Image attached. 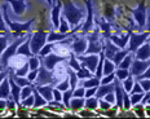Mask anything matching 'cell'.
<instances>
[{
  "label": "cell",
  "mask_w": 150,
  "mask_h": 119,
  "mask_svg": "<svg viewBox=\"0 0 150 119\" xmlns=\"http://www.w3.org/2000/svg\"><path fill=\"white\" fill-rule=\"evenodd\" d=\"M1 11H3V16H4V21H5V23H7V26L11 29V33H12L13 39L25 36V35H27V34H30L31 26H33V23L35 22V18H31V20H29L27 22H17V21H12L11 17H9L8 4L3 5Z\"/></svg>",
  "instance_id": "6da1fadb"
},
{
  "label": "cell",
  "mask_w": 150,
  "mask_h": 119,
  "mask_svg": "<svg viewBox=\"0 0 150 119\" xmlns=\"http://www.w3.org/2000/svg\"><path fill=\"white\" fill-rule=\"evenodd\" d=\"M87 14V8H78L71 0H66L62 5V16L67 20L70 27H76L78 25L82 23L83 18Z\"/></svg>",
  "instance_id": "7a4b0ae2"
},
{
  "label": "cell",
  "mask_w": 150,
  "mask_h": 119,
  "mask_svg": "<svg viewBox=\"0 0 150 119\" xmlns=\"http://www.w3.org/2000/svg\"><path fill=\"white\" fill-rule=\"evenodd\" d=\"M100 36H101L100 30H92L88 33V35H86L87 42H88L86 55H100V52L104 49V44L100 40Z\"/></svg>",
  "instance_id": "3957f363"
},
{
  "label": "cell",
  "mask_w": 150,
  "mask_h": 119,
  "mask_svg": "<svg viewBox=\"0 0 150 119\" xmlns=\"http://www.w3.org/2000/svg\"><path fill=\"white\" fill-rule=\"evenodd\" d=\"M29 35L30 34H27V35H25V36H21V38H16L13 42H12V44H9L7 47V49L3 52L1 57H0V64L5 69L9 66V59L13 57V56L17 55V49H18V47H20V44H22L25 40L29 38Z\"/></svg>",
  "instance_id": "277c9868"
},
{
  "label": "cell",
  "mask_w": 150,
  "mask_h": 119,
  "mask_svg": "<svg viewBox=\"0 0 150 119\" xmlns=\"http://www.w3.org/2000/svg\"><path fill=\"white\" fill-rule=\"evenodd\" d=\"M58 83V78L54 76V70H48L43 65H40L39 67V74L36 76L35 80V87L36 86H45V84H54Z\"/></svg>",
  "instance_id": "5b68a950"
},
{
  "label": "cell",
  "mask_w": 150,
  "mask_h": 119,
  "mask_svg": "<svg viewBox=\"0 0 150 119\" xmlns=\"http://www.w3.org/2000/svg\"><path fill=\"white\" fill-rule=\"evenodd\" d=\"M145 1L146 0H141L135 9H128L132 13L133 18H135V21L137 23V27L140 30H144L146 27V20H148V13H146L148 11H146Z\"/></svg>",
  "instance_id": "8992f818"
},
{
  "label": "cell",
  "mask_w": 150,
  "mask_h": 119,
  "mask_svg": "<svg viewBox=\"0 0 150 119\" xmlns=\"http://www.w3.org/2000/svg\"><path fill=\"white\" fill-rule=\"evenodd\" d=\"M47 38H48V33L45 31H36L30 36V48L34 55H39L40 49L44 47L47 43Z\"/></svg>",
  "instance_id": "52a82bcc"
},
{
  "label": "cell",
  "mask_w": 150,
  "mask_h": 119,
  "mask_svg": "<svg viewBox=\"0 0 150 119\" xmlns=\"http://www.w3.org/2000/svg\"><path fill=\"white\" fill-rule=\"evenodd\" d=\"M150 35V31H142V33H129V42H128V49L129 52H136V49L140 45H142L144 43L148 40V38Z\"/></svg>",
  "instance_id": "ba28073f"
},
{
  "label": "cell",
  "mask_w": 150,
  "mask_h": 119,
  "mask_svg": "<svg viewBox=\"0 0 150 119\" xmlns=\"http://www.w3.org/2000/svg\"><path fill=\"white\" fill-rule=\"evenodd\" d=\"M40 62H42L43 66L47 67L48 70H54V67L57 66V65L62 64V62H67V57L66 56H60V55H57V53L52 52V53H49V55H47L45 57L40 58Z\"/></svg>",
  "instance_id": "9c48e42d"
},
{
  "label": "cell",
  "mask_w": 150,
  "mask_h": 119,
  "mask_svg": "<svg viewBox=\"0 0 150 119\" xmlns=\"http://www.w3.org/2000/svg\"><path fill=\"white\" fill-rule=\"evenodd\" d=\"M86 3V8H87V18L83 22L82 26V31L80 34L82 35H86V34L91 33L93 30V26H95V18H93V4L91 0H84Z\"/></svg>",
  "instance_id": "30bf717a"
},
{
  "label": "cell",
  "mask_w": 150,
  "mask_h": 119,
  "mask_svg": "<svg viewBox=\"0 0 150 119\" xmlns=\"http://www.w3.org/2000/svg\"><path fill=\"white\" fill-rule=\"evenodd\" d=\"M76 56V55H75ZM76 58L79 59L82 67H87L91 73L95 74L96 73V67H97L100 55H89V56H83V55H78Z\"/></svg>",
  "instance_id": "8fae6325"
},
{
  "label": "cell",
  "mask_w": 150,
  "mask_h": 119,
  "mask_svg": "<svg viewBox=\"0 0 150 119\" xmlns=\"http://www.w3.org/2000/svg\"><path fill=\"white\" fill-rule=\"evenodd\" d=\"M87 47H88V42H87L86 35H82L79 33L78 36L73 35V43H71V51L75 55H83L87 51Z\"/></svg>",
  "instance_id": "7c38bea8"
},
{
  "label": "cell",
  "mask_w": 150,
  "mask_h": 119,
  "mask_svg": "<svg viewBox=\"0 0 150 119\" xmlns=\"http://www.w3.org/2000/svg\"><path fill=\"white\" fill-rule=\"evenodd\" d=\"M149 66H150V59H137L133 57L132 65L129 67V74L133 78H136L139 75H141Z\"/></svg>",
  "instance_id": "4fadbf2b"
},
{
  "label": "cell",
  "mask_w": 150,
  "mask_h": 119,
  "mask_svg": "<svg viewBox=\"0 0 150 119\" xmlns=\"http://www.w3.org/2000/svg\"><path fill=\"white\" fill-rule=\"evenodd\" d=\"M62 5L64 3L61 0H57L56 5L52 7V11H51V20H52V23H53V29L54 30H58L60 27V20H61V9H62Z\"/></svg>",
  "instance_id": "5bb4252c"
},
{
  "label": "cell",
  "mask_w": 150,
  "mask_h": 119,
  "mask_svg": "<svg viewBox=\"0 0 150 119\" xmlns=\"http://www.w3.org/2000/svg\"><path fill=\"white\" fill-rule=\"evenodd\" d=\"M3 1L9 3L13 12L17 16H22L25 13V11H26V8L29 7V3L26 0H3Z\"/></svg>",
  "instance_id": "9a60e30c"
},
{
  "label": "cell",
  "mask_w": 150,
  "mask_h": 119,
  "mask_svg": "<svg viewBox=\"0 0 150 119\" xmlns=\"http://www.w3.org/2000/svg\"><path fill=\"white\" fill-rule=\"evenodd\" d=\"M129 33H131V30L128 29L127 34H123V35H115V34H111L109 39H110L117 47H119V49H124L127 47L128 42H129Z\"/></svg>",
  "instance_id": "2e32d148"
},
{
  "label": "cell",
  "mask_w": 150,
  "mask_h": 119,
  "mask_svg": "<svg viewBox=\"0 0 150 119\" xmlns=\"http://www.w3.org/2000/svg\"><path fill=\"white\" fill-rule=\"evenodd\" d=\"M8 78H9V84H11V98H13L17 105H21V91H22V87L18 86L9 74Z\"/></svg>",
  "instance_id": "e0dca14e"
},
{
  "label": "cell",
  "mask_w": 150,
  "mask_h": 119,
  "mask_svg": "<svg viewBox=\"0 0 150 119\" xmlns=\"http://www.w3.org/2000/svg\"><path fill=\"white\" fill-rule=\"evenodd\" d=\"M135 58L137 59H150V42H145L140 45L135 52Z\"/></svg>",
  "instance_id": "ac0fdd59"
},
{
  "label": "cell",
  "mask_w": 150,
  "mask_h": 119,
  "mask_svg": "<svg viewBox=\"0 0 150 119\" xmlns=\"http://www.w3.org/2000/svg\"><path fill=\"white\" fill-rule=\"evenodd\" d=\"M96 22L98 23V27L101 29V34L104 36V39H109L111 35V23L108 22V20L105 17L100 18V20L96 18Z\"/></svg>",
  "instance_id": "d6986e66"
},
{
  "label": "cell",
  "mask_w": 150,
  "mask_h": 119,
  "mask_svg": "<svg viewBox=\"0 0 150 119\" xmlns=\"http://www.w3.org/2000/svg\"><path fill=\"white\" fill-rule=\"evenodd\" d=\"M73 34H71V31L70 33H60V31H57V30H51L48 33V38H47V42H51V43H57V42H61V40H64V39H66V38L69 36H71Z\"/></svg>",
  "instance_id": "ffe728a7"
},
{
  "label": "cell",
  "mask_w": 150,
  "mask_h": 119,
  "mask_svg": "<svg viewBox=\"0 0 150 119\" xmlns=\"http://www.w3.org/2000/svg\"><path fill=\"white\" fill-rule=\"evenodd\" d=\"M104 53H105V57L109 59H112L114 55L119 51V47H117L114 43L111 42L110 39H105V44H104Z\"/></svg>",
  "instance_id": "44dd1931"
},
{
  "label": "cell",
  "mask_w": 150,
  "mask_h": 119,
  "mask_svg": "<svg viewBox=\"0 0 150 119\" xmlns=\"http://www.w3.org/2000/svg\"><path fill=\"white\" fill-rule=\"evenodd\" d=\"M35 88L38 89V92L40 93L47 101H52L53 100V88L54 87L52 86V84H45V86H36Z\"/></svg>",
  "instance_id": "7402d4cb"
},
{
  "label": "cell",
  "mask_w": 150,
  "mask_h": 119,
  "mask_svg": "<svg viewBox=\"0 0 150 119\" xmlns=\"http://www.w3.org/2000/svg\"><path fill=\"white\" fill-rule=\"evenodd\" d=\"M30 36H31V34L29 35V38H27V39L22 43V44H20V47H18V49H17V55H22V56H25V57H27V58L35 56L33 52H31V48H30Z\"/></svg>",
  "instance_id": "603a6c76"
},
{
  "label": "cell",
  "mask_w": 150,
  "mask_h": 119,
  "mask_svg": "<svg viewBox=\"0 0 150 119\" xmlns=\"http://www.w3.org/2000/svg\"><path fill=\"white\" fill-rule=\"evenodd\" d=\"M110 92H114V82L109 83V84H100L97 87L96 97H97V98H104V97Z\"/></svg>",
  "instance_id": "cb8c5ba5"
},
{
  "label": "cell",
  "mask_w": 150,
  "mask_h": 119,
  "mask_svg": "<svg viewBox=\"0 0 150 119\" xmlns=\"http://www.w3.org/2000/svg\"><path fill=\"white\" fill-rule=\"evenodd\" d=\"M0 98H4V100L11 98V84H9L8 76L0 83Z\"/></svg>",
  "instance_id": "d4e9b609"
},
{
  "label": "cell",
  "mask_w": 150,
  "mask_h": 119,
  "mask_svg": "<svg viewBox=\"0 0 150 119\" xmlns=\"http://www.w3.org/2000/svg\"><path fill=\"white\" fill-rule=\"evenodd\" d=\"M84 104H86V97H73L70 101V109H73L74 111H78L84 108Z\"/></svg>",
  "instance_id": "484cf974"
},
{
  "label": "cell",
  "mask_w": 150,
  "mask_h": 119,
  "mask_svg": "<svg viewBox=\"0 0 150 119\" xmlns=\"http://www.w3.org/2000/svg\"><path fill=\"white\" fill-rule=\"evenodd\" d=\"M34 108H40V106H45V105H48V101L43 97L42 95H40L39 92H38V89L36 88H34Z\"/></svg>",
  "instance_id": "4316f807"
},
{
  "label": "cell",
  "mask_w": 150,
  "mask_h": 119,
  "mask_svg": "<svg viewBox=\"0 0 150 119\" xmlns=\"http://www.w3.org/2000/svg\"><path fill=\"white\" fill-rule=\"evenodd\" d=\"M67 66L71 67L73 70L75 71H79L80 69H82V65H80L79 59L76 58V56H75V53L71 52L70 56H69V59H67Z\"/></svg>",
  "instance_id": "83f0119b"
},
{
  "label": "cell",
  "mask_w": 150,
  "mask_h": 119,
  "mask_svg": "<svg viewBox=\"0 0 150 119\" xmlns=\"http://www.w3.org/2000/svg\"><path fill=\"white\" fill-rule=\"evenodd\" d=\"M128 53H129V49H128V48L119 49V51H118V52L114 55V57H112L111 61L114 62V64H115V66L118 67V65L120 64V62H122V59H123L124 57H126V56L128 55Z\"/></svg>",
  "instance_id": "f1b7e54d"
},
{
  "label": "cell",
  "mask_w": 150,
  "mask_h": 119,
  "mask_svg": "<svg viewBox=\"0 0 150 119\" xmlns=\"http://www.w3.org/2000/svg\"><path fill=\"white\" fill-rule=\"evenodd\" d=\"M13 39V36H12V33H8V34H4V35H1L0 34V57H1V55H3V52L7 49V47L9 45L8 44V42H9V39Z\"/></svg>",
  "instance_id": "f546056e"
},
{
  "label": "cell",
  "mask_w": 150,
  "mask_h": 119,
  "mask_svg": "<svg viewBox=\"0 0 150 119\" xmlns=\"http://www.w3.org/2000/svg\"><path fill=\"white\" fill-rule=\"evenodd\" d=\"M115 69H117V66H115V64L111 61V59L106 58L104 59V69H102V74L104 75H109L111 73H114Z\"/></svg>",
  "instance_id": "4dcf8cb0"
},
{
  "label": "cell",
  "mask_w": 150,
  "mask_h": 119,
  "mask_svg": "<svg viewBox=\"0 0 150 119\" xmlns=\"http://www.w3.org/2000/svg\"><path fill=\"white\" fill-rule=\"evenodd\" d=\"M133 57H135V53L129 52L126 57L122 59V62L118 65V67H119V69H128V70H129L131 65H132V61H133Z\"/></svg>",
  "instance_id": "1f68e13d"
},
{
  "label": "cell",
  "mask_w": 150,
  "mask_h": 119,
  "mask_svg": "<svg viewBox=\"0 0 150 119\" xmlns=\"http://www.w3.org/2000/svg\"><path fill=\"white\" fill-rule=\"evenodd\" d=\"M67 75H69V82H70V87H71V88H76L78 82H79V78H78V75H76V71L67 66Z\"/></svg>",
  "instance_id": "d6a6232c"
},
{
  "label": "cell",
  "mask_w": 150,
  "mask_h": 119,
  "mask_svg": "<svg viewBox=\"0 0 150 119\" xmlns=\"http://www.w3.org/2000/svg\"><path fill=\"white\" fill-rule=\"evenodd\" d=\"M84 108H87L88 110H96V109L98 108V98L96 96H92V97H88V98H86Z\"/></svg>",
  "instance_id": "836d02e7"
},
{
  "label": "cell",
  "mask_w": 150,
  "mask_h": 119,
  "mask_svg": "<svg viewBox=\"0 0 150 119\" xmlns=\"http://www.w3.org/2000/svg\"><path fill=\"white\" fill-rule=\"evenodd\" d=\"M100 84H101V80L96 76H92V78H88V79H84L83 87L84 88H92V87H98Z\"/></svg>",
  "instance_id": "e575fe53"
},
{
  "label": "cell",
  "mask_w": 150,
  "mask_h": 119,
  "mask_svg": "<svg viewBox=\"0 0 150 119\" xmlns=\"http://www.w3.org/2000/svg\"><path fill=\"white\" fill-rule=\"evenodd\" d=\"M133 84H135V78L132 76V75H128V76L126 78V79L122 82V86H123V89L126 91V92L129 93L131 92V89H132V87H133Z\"/></svg>",
  "instance_id": "d590c367"
},
{
  "label": "cell",
  "mask_w": 150,
  "mask_h": 119,
  "mask_svg": "<svg viewBox=\"0 0 150 119\" xmlns=\"http://www.w3.org/2000/svg\"><path fill=\"white\" fill-rule=\"evenodd\" d=\"M73 91L74 88H69L67 91L62 92V102H64L65 108H70V101L73 98Z\"/></svg>",
  "instance_id": "8d00e7d4"
},
{
  "label": "cell",
  "mask_w": 150,
  "mask_h": 119,
  "mask_svg": "<svg viewBox=\"0 0 150 119\" xmlns=\"http://www.w3.org/2000/svg\"><path fill=\"white\" fill-rule=\"evenodd\" d=\"M53 47H54V44L53 43H51V42H47L45 44H44V47H43L42 49H40V52H39V57L40 58H43V57H45L47 55H49V53H52L53 52Z\"/></svg>",
  "instance_id": "74e56055"
},
{
  "label": "cell",
  "mask_w": 150,
  "mask_h": 119,
  "mask_svg": "<svg viewBox=\"0 0 150 119\" xmlns=\"http://www.w3.org/2000/svg\"><path fill=\"white\" fill-rule=\"evenodd\" d=\"M27 61H29V65H30V70H36V69H39L40 65H42V62H40V57L38 55L30 57Z\"/></svg>",
  "instance_id": "f35d334b"
},
{
  "label": "cell",
  "mask_w": 150,
  "mask_h": 119,
  "mask_svg": "<svg viewBox=\"0 0 150 119\" xmlns=\"http://www.w3.org/2000/svg\"><path fill=\"white\" fill-rule=\"evenodd\" d=\"M29 71H30V65H29V61H27V62H25L21 67H18L17 70L14 71V74L18 75V76H26V75L29 74Z\"/></svg>",
  "instance_id": "ab89813d"
},
{
  "label": "cell",
  "mask_w": 150,
  "mask_h": 119,
  "mask_svg": "<svg viewBox=\"0 0 150 119\" xmlns=\"http://www.w3.org/2000/svg\"><path fill=\"white\" fill-rule=\"evenodd\" d=\"M34 88H35V86L33 84H30V86H26V87H22V91H21V101L25 100L26 97H29L30 95H33L34 92Z\"/></svg>",
  "instance_id": "60d3db41"
},
{
  "label": "cell",
  "mask_w": 150,
  "mask_h": 119,
  "mask_svg": "<svg viewBox=\"0 0 150 119\" xmlns=\"http://www.w3.org/2000/svg\"><path fill=\"white\" fill-rule=\"evenodd\" d=\"M76 75H78L79 79H88V78H92L95 74L91 73L87 67H82L79 71H76Z\"/></svg>",
  "instance_id": "b9f144b4"
},
{
  "label": "cell",
  "mask_w": 150,
  "mask_h": 119,
  "mask_svg": "<svg viewBox=\"0 0 150 119\" xmlns=\"http://www.w3.org/2000/svg\"><path fill=\"white\" fill-rule=\"evenodd\" d=\"M57 31H60V33H70V25H69L67 20L64 16H62L60 20V27H58Z\"/></svg>",
  "instance_id": "7bdbcfd3"
},
{
  "label": "cell",
  "mask_w": 150,
  "mask_h": 119,
  "mask_svg": "<svg viewBox=\"0 0 150 119\" xmlns=\"http://www.w3.org/2000/svg\"><path fill=\"white\" fill-rule=\"evenodd\" d=\"M129 75V70L128 69H119V67H117V73H115V76L118 78V79L120 80V82H123L124 79Z\"/></svg>",
  "instance_id": "ee69618b"
},
{
  "label": "cell",
  "mask_w": 150,
  "mask_h": 119,
  "mask_svg": "<svg viewBox=\"0 0 150 119\" xmlns=\"http://www.w3.org/2000/svg\"><path fill=\"white\" fill-rule=\"evenodd\" d=\"M1 12L3 11H1V8H0V34L4 35V34H8V33H11V31L8 30V26H7V23H5L4 16H3Z\"/></svg>",
  "instance_id": "f6af8a7d"
},
{
  "label": "cell",
  "mask_w": 150,
  "mask_h": 119,
  "mask_svg": "<svg viewBox=\"0 0 150 119\" xmlns=\"http://www.w3.org/2000/svg\"><path fill=\"white\" fill-rule=\"evenodd\" d=\"M144 93L145 92H142V93H133V95H129V98H131V105H136V104H140L141 102V100H142V97H144Z\"/></svg>",
  "instance_id": "bcb514c9"
},
{
  "label": "cell",
  "mask_w": 150,
  "mask_h": 119,
  "mask_svg": "<svg viewBox=\"0 0 150 119\" xmlns=\"http://www.w3.org/2000/svg\"><path fill=\"white\" fill-rule=\"evenodd\" d=\"M56 88H58L60 91H62V92H65V91H67L69 88H71L70 87V82H69L67 78H65V79H62L60 83L57 84V87Z\"/></svg>",
  "instance_id": "7dc6e473"
},
{
  "label": "cell",
  "mask_w": 150,
  "mask_h": 119,
  "mask_svg": "<svg viewBox=\"0 0 150 119\" xmlns=\"http://www.w3.org/2000/svg\"><path fill=\"white\" fill-rule=\"evenodd\" d=\"M123 108L126 109V110H129V109L132 108V105H131L129 93L126 92V91H124V95H123Z\"/></svg>",
  "instance_id": "c3c4849f"
},
{
  "label": "cell",
  "mask_w": 150,
  "mask_h": 119,
  "mask_svg": "<svg viewBox=\"0 0 150 119\" xmlns=\"http://www.w3.org/2000/svg\"><path fill=\"white\" fill-rule=\"evenodd\" d=\"M86 96V88L83 86H79L73 91V97H84Z\"/></svg>",
  "instance_id": "681fc988"
},
{
  "label": "cell",
  "mask_w": 150,
  "mask_h": 119,
  "mask_svg": "<svg viewBox=\"0 0 150 119\" xmlns=\"http://www.w3.org/2000/svg\"><path fill=\"white\" fill-rule=\"evenodd\" d=\"M115 79V73H111L109 75H104L101 78V84H109V83H112Z\"/></svg>",
  "instance_id": "f907efd6"
},
{
  "label": "cell",
  "mask_w": 150,
  "mask_h": 119,
  "mask_svg": "<svg viewBox=\"0 0 150 119\" xmlns=\"http://www.w3.org/2000/svg\"><path fill=\"white\" fill-rule=\"evenodd\" d=\"M21 105L26 106V108H31V106H34V93L33 95H30L29 97H26L25 100H22V101H21Z\"/></svg>",
  "instance_id": "816d5d0a"
},
{
  "label": "cell",
  "mask_w": 150,
  "mask_h": 119,
  "mask_svg": "<svg viewBox=\"0 0 150 119\" xmlns=\"http://www.w3.org/2000/svg\"><path fill=\"white\" fill-rule=\"evenodd\" d=\"M98 108H101L102 110L108 111V110H110L111 109V104L110 102H108V101H105L104 98H98Z\"/></svg>",
  "instance_id": "f5cc1de1"
},
{
  "label": "cell",
  "mask_w": 150,
  "mask_h": 119,
  "mask_svg": "<svg viewBox=\"0 0 150 119\" xmlns=\"http://www.w3.org/2000/svg\"><path fill=\"white\" fill-rule=\"evenodd\" d=\"M140 84H141L144 92H148V91H150V79H146V78H144V79H140L137 80Z\"/></svg>",
  "instance_id": "db71d44e"
},
{
  "label": "cell",
  "mask_w": 150,
  "mask_h": 119,
  "mask_svg": "<svg viewBox=\"0 0 150 119\" xmlns=\"http://www.w3.org/2000/svg\"><path fill=\"white\" fill-rule=\"evenodd\" d=\"M142 92H144V89H142L141 84L137 82V80H135V84H133V87H132V89H131L129 95H133V93H142Z\"/></svg>",
  "instance_id": "11a10c76"
},
{
  "label": "cell",
  "mask_w": 150,
  "mask_h": 119,
  "mask_svg": "<svg viewBox=\"0 0 150 119\" xmlns=\"http://www.w3.org/2000/svg\"><path fill=\"white\" fill-rule=\"evenodd\" d=\"M38 74H39V69H36V70H30V71H29V74H27L26 76H27V79H29L31 83H34V82L36 80Z\"/></svg>",
  "instance_id": "9f6ffc18"
},
{
  "label": "cell",
  "mask_w": 150,
  "mask_h": 119,
  "mask_svg": "<svg viewBox=\"0 0 150 119\" xmlns=\"http://www.w3.org/2000/svg\"><path fill=\"white\" fill-rule=\"evenodd\" d=\"M53 100L62 102V91H60L58 88H53Z\"/></svg>",
  "instance_id": "6f0895ef"
},
{
  "label": "cell",
  "mask_w": 150,
  "mask_h": 119,
  "mask_svg": "<svg viewBox=\"0 0 150 119\" xmlns=\"http://www.w3.org/2000/svg\"><path fill=\"white\" fill-rule=\"evenodd\" d=\"M104 100L105 101H108V102H110V104H115L117 102V98H115V95H114V92H110V93H108L105 97H104Z\"/></svg>",
  "instance_id": "680465c9"
},
{
  "label": "cell",
  "mask_w": 150,
  "mask_h": 119,
  "mask_svg": "<svg viewBox=\"0 0 150 119\" xmlns=\"http://www.w3.org/2000/svg\"><path fill=\"white\" fill-rule=\"evenodd\" d=\"M96 92H97V87H92V88H86V98L92 96H96Z\"/></svg>",
  "instance_id": "91938a15"
},
{
  "label": "cell",
  "mask_w": 150,
  "mask_h": 119,
  "mask_svg": "<svg viewBox=\"0 0 150 119\" xmlns=\"http://www.w3.org/2000/svg\"><path fill=\"white\" fill-rule=\"evenodd\" d=\"M144 78H146V79H150V66L146 69L145 71L141 74V75H139V76H136L135 78V80H140V79H144Z\"/></svg>",
  "instance_id": "94428289"
},
{
  "label": "cell",
  "mask_w": 150,
  "mask_h": 119,
  "mask_svg": "<svg viewBox=\"0 0 150 119\" xmlns=\"http://www.w3.org/2000/svg\"><path fill=\"white\" fill-rule=\"evenodd\" d=\"M7 109V100L0 98V113H3Z\"/></svg>",
  "instance_id": "6125c7cd"
},
{
  "label": "cell",
  "mask_w": 150,
  "mask_h": 119,
  "mask_svg": "<svg viewBox=\"0 0 150 119\" xmlns=\"http://www.w3.org/2000/svg\"><path fill=\"white\" fill-rule=\"evenodd\" d=\"M47 1V4L49 5V7H53V0H45Z\"/></svg>",
  "instance_id": "be15d7a7"
},
{
  "label": "cell",
  "mask_w": 150,
  "mask_h": 119,
  "mask_svg": "<svg viewBox=\"0 0 150 119\" xmlns=\"http://www.w3.org/2000/svg\"><path fill=\"white\" fill-rule=\"evenodd\" d=\"M4 69H5V67H4V66H3V65H1V64H0V71H1V70H4Z\"/></svg>",
  "instance_id": "e7e4bbea"
},
{
  "label": "cell",
  "mask_w": 150,
  "mask_h": 119,
  "mask_svg": "<svg viewBox=\"0 0 150 119\" xmlns=\"http://www.w3.org/2000/svg\"><path fill=\"white\" fill-rule=\"evenodd\" d=\"M146 104H148V105H150V98L148 100V102H146Z\"/></svg>",
  "instance_id": "03108f58"
}]
</instances>
